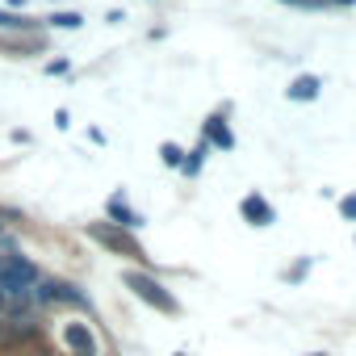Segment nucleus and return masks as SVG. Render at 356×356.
Instances as JSON below:
<instances>
[{"label":"nucleus","instance_id":"1a4fd4ad","mask_svg":"<svg viewBox=\"0 0 356 356\" xmlns=\"http://www.w3.org/2000/svg\"><path fill=\"white\" fill-rule=\"evenodd\" d=\"M0 51L13 59H34V55H47V38L42 34H0Z\"/></svg>","mask_w":356,"mask_h":356},{"label":"nucleus","instance_id":"5701e85b","mask_svg":"<svg viewBox=\"0 0 356 356\" xmlns=\"http://www.w3.org/2000/svg\"><path fill=\"white\" fill-rule=\"evenodd\" d=\"M105 22H109V26H118V22H126V13H122V9H109V13H105Z\"/></svg>","mask_w":356,"mask_h":356},{"label":"nucleus","instance_id":"dca6fc26","mask_svg":"<svg viewBox=\"0 0 356 356\" xmlns=\"http://www.w3.org/2000/svg\"><path fill=\"white\" fill-rule=\"evenodd\" d=\"M22 252V235L17 231H0V256H17Z\"/></svg>","mask_w":356,"mask_h":356},{"label":"nucleus","instance_id":"f3484780","mask_svg":"<svg viewBox=\"0 0 356 356\" xmlns=\"http://www.w3.org/2000/svg\"><path fill=\"white\" fill-rule=\"evenodd\" d=\"M42 72H47V76H72V59H67V55H55V59H47Z\"/></svg>","mask_w":356,"mask_h":356},{"label":"nucleus","instance_id":"4468645a","mask_svg":"<svg viewBox=\"0 0 356 356\" xmlns=\"http://www.w3.org/2000/svg\"><path fill=\"white\" fill-rule=\"evenodd\" d=\"M159 163L172 168V172H181V163H185V147H181V143H159Z\"/></svg>","mask_w":356,"mask_h":356},{"label":"nucleus","instance_id":"6e6552de","mask_svg":"<svg viewBox=\"0 0 356 356\" xmlns=\"http://www.w3.org/2000/svg\"><path fill=\"white\" fill-rule=\"evenodd\" d=\"M105 222H113V227H122V231H138L147 218H143V214H138V210L126 202V193L118 189V193L105 202Z\"/></svg>","mask_w":356,"mask_h":356},{"label":"nucleus","instance_id":"cd10ccee","mask_svg":"<svg viewBox=\"0 0 356 356\" xmlns=\"http://www.w3.org/2000/svg\"><path fill=\"white\" fill-rule=\"evenodd\" d=\"M172 356H185V352H172Z\"/></svg>","mask_w":356,"mask_h":356},{"label":"nucleus","instance_id":"423d86ee","mask_svg":"<svg viewBox=\"0 0 356 356\" xmlns=\"http://www.w3.org/2000/svg\"><path fill=\"white\" fill-rule=\"evenodd\" d=\"M239 218H243L248 227H256V231H268V227L277 222V206H273L260 189H252V193L239 197Z\"/></svg>","mask_w":356,"mask_h":356},{"label":"nucleus","instance_id":"4be33fe9","mask_svg":"<svg viewBox=\"0 0 356 356\" xmlns=\"http://www.w3.org/2000/svg\"><path fill=\"white\" fill-rule=\"evenodd\" d=\"M88 143H97V147H105V130H101V126H92V130H88Z\"/></svg>","mask_w":356,"mask_h":356},{"label":"nucleus","instance_id":"6ab92c4d","mask_svg":"<svg viewBox=\"0 0 356 356\" xmlns=\"http://www.w3.org/2000/svg\"><path fill=\"white\" fill-rule=\"evenodd\" d=\"M289 9H327V0H281Z\"/></svg>","mask_w":356,"mask_h":356},{"label":"nucleus","instance_id":"b1692460","mask_svg":"<svg viewBox=\"0 0 356 356\" xmlns=\"http://www.w3.org/2000/svg\"><path fill=\"white\" fill-rule=\"evenodd\" d=\"M356 0H327V9H352Z\"/></svg>","mask_w":356,"mask_h":356},{"label":"nucleus","instance_id":"f257e3e1","mask_svg":"<svg viewBox=\"0 0 356 356\" xmlns=\"http://www.w3.org/2000/svg\"><path fill=\"white\" fill-rule=\"evenodd\" d=\"M122 285H126L130 298H138L147 310H155V314H163V318H181V314H185L181 298H176V293L159 281V273H151V268H122Z\"/></svg>","mask_w":356,"mask_h":356},{"label":"nucleus","instance_id":"20e7f679","mask_svg":"<svg viewBox=\"0 0 356 356\" xmlns=\"http://www.w3.org/2000/svg\"><path fill=\"white\" fill-rule=\"evenodd\" d=\"M47 273L38 268V260H30L26 252H17V256H5L0 260V293H5L9 302H17V298H30V289L42 281Z\"/></svg>","mask_w":356,"mask_h":356},{"label":"nucleus","instance_id":"7ed1b4c3","mask_svg":"<svg viewBox=\"0 0 356 356\" xmlns=\"http://www.w3.org/2000/svg\"><path fill=\"white\" fill-rule=\"evenodd\" d=\"M55 343L63 356H101V335L92 327V318L84 314H67L55 323Z\"/></svg>","mask_w":356,"mask_h":356},{"label":"nucleus","instance_id":"c756f323","mask_svg":"<svg viewBox=\"0 0 356 356\" xmlns=\"http://www.w3.org/2000/svg\"><path fill=\"white\" fill-rule=\"evenodd\" d=\"M352 243H356V239H352Z\"/></svg>","mask_w":356,"mask_h":356},{"label":"nucleus","instance_id":"c85d7f7f","mask_svg":"<svg viewBox=\"0 0 356 356\" xmlns=\"http://www.w3.org/2000/svg\"><path fill=\"white\" fill-rule=\"evenodd\" d=\"M0 260H5V256H0Z\"/></svg>","mask_w":356,"mask_h":356},{"label":"nucleus","instance_id":"bb28decb","mask_svg":"<svg viewBox=\"0 0 356 356\" xmlns=\"http://www.w3.org/2000/svg\"><path fill=\"white\" fill-rule=\"evenodd\" d=\"M306 356H331V352H306Z\"/></svg>","mask_w":356,"mask_h":356},{"label":"nucleus","instance_id":"a878e982","mask_svg":"<svg viewBox=\"0 0 356 356\" xmlns=\"http://www.w3.org/2000/svg\"><path fill=\"white\" fill-rule=\"evenodd\" d=\"M5 306H9V298H5V293H0V318H5Z\"/></svg>","mask_w":356,"mask_h":356},{"label":"nucleus","instance_id":"412c9836","mask_svg":"<svg viewBox=\"0 0 356 356\" xmlns=\"http://www.w3.org/2000/svg\"><path fill=\"white\" fill-rule=\"evenodd\" d=\"M9 138H13V143H17V147H26V143H30V138H34V134H30V130H22V126H17V130H13V134H9Z\"/></svg>","mask_w":356,"mask_h":356},{"label":"nucleus","instance_id":"f03ea898","mask_svg":"<svg viewBox=\"0 0 356 356\" xmlns=\"http://www.w3.org/2000/svg\"><path fill=\"white\" fill-rule=\"evenodd\" d=\"M84 235H88L97 248H105L109 256L126 260L130 268H151V273H155V260H151V252L138 243V235H134V231H122V227H113V222L97 218V222H84Z\"/></svg>","mask_w":356,"mask_h":356},{"label":"nucleus","instance_id":"9d476101","mask_svg":"<svg viewBox=\"0 0 356 356\" xmlns=\"http://www.w3.org/2000/svg\"><path fill=\"white\" fill-rule=\"evenodd\" d=\"M318 92H323V80H318L314 72H302V76H293V80H289V88H285V101L302 105V101H318Z\"/></svg>","mask_w":356,"mask_h":356},{"label":"nucleus","instance_id":"0eeeda50","mask_svg":"<svg viewBox=\"0 0 356 356\" xmlns=\"http://www.w3.org/2000/svg\"><path fill=\"white\" fill-rule=\"evenodd\" d=\"M59 306L72 310V314H84V318H92V310H97L92 293L80 281H67V277H59Z\"/></svg>","mask_w":356,"mask_h":356},{"label":"nucleus","instance_id":"9b49d317","mask_svg":"<svg viewBox=\"0 0 356 356\" xmlns=\"http://www.w3.org/2000/svg\"><path fill=\"white\" fill-rule=\"evenodd\" d=\"M30 302H34V310H38V314L59 310V277H42V281L30 289Z\"/></svg>","mask_w":356,"mask_h":356},{"label":"nucleus","instance_id":"2eb2a0df","mask_svg":"<svg viewBox=\"0 0 356 356\" xmlns=\"http://www.w3.org/2000/svg\"><path fill=\"white\" fill-rule=\"evenodd\" d=\"M47 26H51V30H80V26H84V17H80L76 9H59V13H51V17H47Z\"/></svg>","mask_w":356,"mask_h":356},{"label":"nucleus","instance_id":"39448f33","mask_svg":"<svg viewBox=\"0 0 356 356\" xmlns=\"http://www.w3.org/2000/svg\"><path fill=\"white\" fill-rule=\"evenodd\" d=\"M231 101H222L214 113H206L202 122V143H210V151H235V130H231Z\"/></svg>","mask_w":356,"mask_h":356},{"label":"nucleus","instance_id":"a211bd4d","mask_svg":"<svg viewBox=\"0 0 356 356\" xmlns=\"http://www.w3.org/2000/svg\"><path fill=\"white\" fill-rule=\"evenodd\" d=\"M339 218L343 222H356V193H343L339 197Z\"/></svg>","mask_w":356,"mask_h":356},{"label":"nucleus","instance_id":"f8f14e48","mask_svg":"<svg viewBox=\"0 0 356 356\" xmlns=\"http://www.w3.org/2000/svg\"><path fill=\"white\" fill-rule=\"evenodd\" d=\"M206 159H210V143H193L189 151H185V163H181V176H185V181H197V176H202V168H206Z\"/></svg>","mask_w":356,"mask_h":356},{"label":"nucleus","instance_id":"393cba45","mask_svg":"<svg viewBox=\"0 0 356 356\" xmlns=\"http://www.w3.org/2000/svg\"><path fill=\"white\" fill-rule=\"evenodd\" d=\"M0 352H5V318H0Z\"/></svg>","mask_w":356,"mask_h":356},{"label":"nucleus","instance_id":"aec40b11","mask_svg":"<svg viewBox=\"0 0 356 356\" xmlns=\"http://www.w3.org/2000/svg\"><path fill=\"white\" fill-rule=\"evenodd\" d=\"M55 126L67 130V126H72V113H67V109H55Z\"/></svg>","mask_w":356,"mask_h":356},{"label":"nucleus","instance_id":"ddd939ff","mask_svg":"<svg viewBox=\"0 0 356 356\" xmlns=\"http://www.w3.org/2000/svg\"><path fill=\"white\" fill-rule=\"evenodd\" d=\"M310 268H314V260H310V256H298L293 264L281 268V281H285V285H302V281L310 277Z\"/></svg>","mask_w":356,"mask_h":356}]
</instances>
